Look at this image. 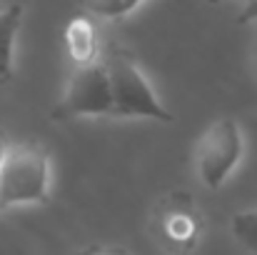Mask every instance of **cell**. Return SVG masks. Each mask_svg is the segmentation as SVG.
Segmentation results:
<instances>
[{"mask_svg":"<svg viewBox=\"0 0 257 255\" xmlns=\"http://www.w3.org/2000/svg\"><path fill=\"white\" fill-rule=\"evenodd\" d=\"M110 90H112V118H148L158 123H172V113L163 105L160 95L138 68V63L122 50L102 55Z\"/></svg>","mask_w":257,"mask_h":255,"instance_id":"1","label":"cell"},{"mask_svg":"<svg viewBox=\"0 0 257 255\" xmlns=\"http://www.w3.org/2000/svg\"><path fill=\"white\" fill-rule=\"evenodd\" d=\"M50 198V158L38 145H8L0 165V210Z\"/></svg>","mask_w":257,"mask_h":255,"instance_id":"2","label":"cell"},{"mask_svg":"<svg viewBox=\"0 0 257 255\" xmlns=\"http://www.w3.org/2000/svg\"><path fill=\"white\" fill-rule=\"evenodd\" d=\"M245 153V135L235 118L212 120L197 140L195 170L207 190H220L240 165Z\"/></svg>","mask_w":257,"mask_h":255,"instance_id":"3","label":"cell"},{"mask_svg":"<svg viewBox=\"0 0 257 255\" xmlns=\"http://www.w3.org/2000/svg\"><path fill=\"white\" fill-rule=\"evenodd\" d=\"M53 115L58 120L112 118V90H110V75L102 58L75 63Z\"/></svg>","mask_w":257,"mask_h":255,"instance_id":"4","label":"cell"},{"mask_svg":"<svg viewBox=\"0 0 257 255\" xmlns=\"http://www.w3.org/2000/svg\"><path fill=\"white\" fill-rule=\"evenodd\" d=\"M23 25V5L10 3L0 5V80L13 78V63H15V43Z\"/></svg>","mask_w":257,"mask_h":255,"instance_id":"5","label":"cell"},{"mask_svg":"<svg viewBox=\"0 0 257 255\" xmlns=\"http://www.w3.org/2000/svg\"><path fill=\"white\" fill-rule=\"evenodd\" d=\"M160 228H163L165 240H170L175 248H190V245L197 240V230H200L195 213L182 210V208L168 210V213L163 215Z\"/></svg>","mask_w":257,"mask_h":255,"instance_id":"6","label":"cell"},{"mask_svg":"<svg viewBox=\"0 0 257 255\" xmlns=\"http://www.w3.org/2000/svg\"><path fill=\"white\" fill-rule=\"evenodd\" d=\"M68 45H70L75 63H85V60L97 58L95 55V33L87 20H73V25L68 30Z\"/></svg>","mask_w":257,"mask_h":255,"instance_id":"7","label":"cell"},{"mask_svg":"<svg viewBox=\"0 0 257 255\" xmlns=\"http://www.w3.org/2000/svg\"><path fill=\"white\" fill-rule=\"evenodd\" d=\"M230 230L242 248H247L250 253L257 255V208L235 213L230 220Z\"/></svg>","mask_w":257,"mask_h":255,"instance_id":"8","label":"cell"},{"mask_svg":"<svg viewBox=\"0 0 257 255\" xmlns=\"http://www.w3.org/2000/svg\"><path fill=\"white\" fill-rule=\"evenodd\" d=\"M143 0H80V5L85 8L90 15L95 18H105V20H117L130 15Z\"/></svg>","mask_w":257,"mask_h":255,"instance_id":"9","label":"cell"},{"mask_svg":"<svg viewBox=\"0 0 257 255\" xmlns=\"http://www.w3.org/2000/svg\"><path fill=\"white\" fill-rule=\"evenodd\" d=\"M237 23L240 25L257 23V0H242V5L237 10Z\"/></svg>","mask_w":257,"mask_h":255,"instance_id":"10","label":"cell"},{"mask_svg":"<svg viewBox=\"0 0 257 255\" xmlns=\"http://www.w3.org/2000/svg\"><path fill=\"white\" fill-rule=\"evenodd\" d=\"M252 75H255V80H257V28H255V40H252Z\"/></svg>","mask_w":257,"mask_h":255,"instance_id":"11","label":"cell"},{"mask_svg":"<svg viewBox=\"0 0 257 255\" xmlns=\"http://www.w3.org/2000/svg\"><path fill=\"white\" fill-rule=\"evenodd\" d=\"M5 150H8V143H5V138L0 135V165H3V158H5Z\"/></svg>","mask_w":257,"mask_h":255,"instance_id":"12","label":"cell"},{"mask_svg":"<svg viewBox=\"0 0 257 255\" xmlns=\"http://www.w3.org/2000/svg\"><path fill=\"white\" fill-rule=\"evenodd\" d=\"M85 255H117V253H110V250H90Z\"/></svg>","mask_w":257,"mask_h":255,"instance_id":"13","label":"cell"},{"mask_svg":"<svg viewBox=\"0 0 257 255\" xmlns=\"http://www.w3.org/2000/svg\"><path fill=\"white\" fill-rule=\"evenodd\" d=\"M207 3H220V0H207Z\"/></svg>","mask_w":257,"mask_h":255,"instance_id":"14","label":"cell"}]
</instances>
